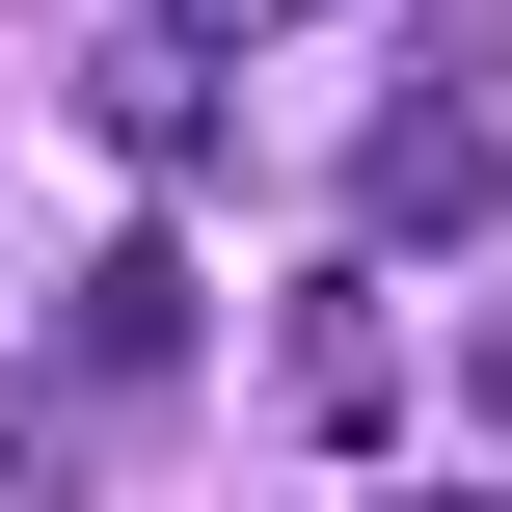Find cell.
<instances>
[{"instance_id": "cell-1", "label": "cell", "mask_w": 512, "mask_h": 512, "mask_svg": "<svg viewBox=\"0 0 512 512\" xmlns=\"http://www.w3.org/2000/svg\"><path fill=\"white\" fill-rule=\"evenodd\" d=\"M486 189H512V135H486V81H405V108L351 135V216H378V243H486Z\"/></svg>"}, {"instance_id": "cell-2", "label": "cell", "mask_w": 512, "mask_h": 512, "mask_svg": "<svg viewBox=\"0 0 512 512\" xmlns=\"http://www.w3.org/2000/svg\"><path fill=\"white\" fill-rule=\"evenodd\" d=\"M270 378H297V432H324V459H351V432H405V324H378V297H297V324H270Z\"/></svg>"}, {"instance_id": "cell-3", "label": "cell", "mask_w": 512, "mask_h": 512, "mask_svg": "<svg viewBox=\"0 0 512 512\" xmlns=\"http://www.w3.org/2000/svg\"><path fill=\"white\" fill-rule=\"evenodd\" d=\"M81 108H108L135 162H189V135H216V27H108V54H81Z\"/></svg>"}, {"instance_id": "cell-4", "label": "cell", "mask_w": 512, "mask_h": 512, "mask_svg": "<svg viewBox=\"0 0 512 512\" xmlns=\"http://www.w3.org/2000/svg\"><path fill=\"white\" fill-rule=\"evenodd\" d=\"M81 378H189V270H162V243L81 270Z\"/></svg>"}, {"instance_id": "cell-5", "label": "cell", "mask_w": 512, "mask_h": 512, "mask_svg": "<svg viewBox=\"0 0 512 512\" xmlns=\"http://www.w3.org/2000/svg\"><path fill=\"white\" fill-rule=\"evenodd\" d=\"M0 512H81V405L54 378H0Z\"/></svg>"}, {"instance_id": "cell-6", "label": "cell", "mask_w": 512, "mask_h": 512, "mask_svg": "<svg viewBox=\"0 0 512 512\" xmlns=\"http://www.w3.org/2000/svg\"><path fill=\"white\" fill-rule=\"evenodd\" d=\"M459 405H486V432H512V324H486V351H459Z\"/></svg>"}, {"instance_id": "cell-7", "label": "cell", "mask_w": 512, "mask_h": 512, "mask_svg": "<svg viewBox=\"0 0 512 512\" xmlns=\"http://www.w3.org/2000/svg\"><path fill=\"white\" fill-rule=\"evenodd\" d=\"M405 512H486V486H405Z\"/></svg>"}]
</instances>
